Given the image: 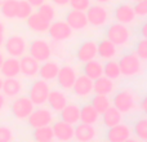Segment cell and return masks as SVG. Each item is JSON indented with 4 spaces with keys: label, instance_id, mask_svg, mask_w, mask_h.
I'll return each instance as SVG.
<instances>
[{
    "label": "cell",
    "instance_id": "816d5d0a",
    "mask_svg": "<svg viewBox=\"0 0 147 142\" xmlns=\"http://www.w3.org/2000/svg\"><path fill=\"white\" fill-rule=\"evenodd\" d=\"M132 1H136V3H137V1H140V0H132Z\"/></svg>",
    "mask_w": 147,
    "mask_h": 142
},
{
    "label": "cell",
    "instance_id": "7bdbcfd3",
    "mask_svg": "<svg viewBox=\"0 0 147 142\" xmlns=\"http://www.w3.org/2000/svg\"><path fill=\"white\" fill-rule=\"evenodd\" d=\"M69 1L70 0H52V3L57 7H66V5H69Z\"/></svg>",
    "mask_w": 147,
    "mask_h": 142
},
{
    "label": "cell",
    "instance_id": "484cf974",
    "mask_svg": "<svg viewBox=\"0 0 147 142\" xmlns=\"http://www.w3.org/2000/svg\"><path fill=\"white\" fill-rule=\"evenodd\" d=\"M115 91V81L107 76H99L98 79L93 80V92L98 94H106L110 96Z\"/></svg>",
    "mask_w": 147,
    "mask_h": 142
},
{
    "label": "cell",
    "instance_id": "681fc988",
    "mask_svg": "<svg viewBox=\"0 0 147 142\" xmlns=\"http://www.w3.org/2000/svg\"><path fill=\"white\" fill-rule=\"evenodd\" d=\"M3 61H4V56H3V53L0 52V67H1V65H3Z\"/></svg>",
    "mask_w": 147,
    "mask_h": 142
},
{
    "label": "cell",
    "instance_id": "ab89813d",
    "mask_svg": "<svg viewBox=\"0 0 147 142\" xmlns=\"http://www.w3.org/2000/svg\"><path fill=\"white\" fill-rule=\"evenodd\" d=\"M69 5L72 8V9L85 12V10L90 7V0H70Z\"/></svg>",
    "mask_w": 147,
    "mask_h": 142
},
{
    "label": "cell",
    "instance_id": "60d3db41",
    "mask_svg": "<svg viewBox=\"0 0 147 142\" xmlns=\"http://www.w3.org/2000/svg\"><path fill=\"white\" fill-rule=\"evenodd\" d=\"M133 8H134L136 16H138V17H146L147 16V0H140L136 3Z\"/></svg>",
    "mask_w": 147,
    "mask_h": 142
},
{
    "label": "cell",
    "instance_id": "603a6c76",
    "mask_svg": "<svg viewBox=\"0 0 147 142\" xmlns=\"http://www.w3.org/2000/svg\"><path fill=\"white\" fill-rule=\"evenodd\" d=\"M26 23H27V27L30 28V31L36 34H45L48 32L49 28V23L48 21H45L44 18H41L38 13H31L28 16V18L26 20Z\"/></svg>",
    "mask_w": 147,
    "mask_h": 142
},
{
    "label": "cell",
    "instance_id": "d6a6232c",
    "mask_svg": "<svg viewBox=\"0 0 147 142\" xmlns=\"http://www.w3.org/2000/svg\"><path fill=\"white\" fill-rule=\"evenodd\" d=\"M111 99H110L109 96L106 94H98L96 93V96L92 98V106L98 111V114H103L110 106H111Z\"/></svg>",
    "mask_w": 147,
    "mask_h": 142
},
{
    "label": "cell",
    "instance_id": "c3c4849f",
    "mask_svg": "<svg viewBox=\"0 0 147 142\" xmlns=\"http://www.w3.org/2000/svg\"><path fill=\"white\" fill-rule=\"evenodd\" d=\"M98 4H107V3H110L111 0H96Z\"/></svg>",
    "mask_w": 147,
    "mask_h": 142
},
{
    "label": "cell",
    "instance_id": "83f0119b",
    "mask_svg": "<svg viewBox=\"0 0 147 142\" xmlns=\"http://www.w3.org/2000/svg\"><path fill=\"white\" fill-rule=\"evenodd\" d=\"M101 115H102V122L107 128L114 127V125L120 124L123 122V114L112 105Z\"/></svg>",
    "mask_w": 147,
    "mask_h": 142
},
{
    "label": "cell",
    "instance_id": "9a60e30c",
    "mask_svg": "<svg viewBox=\"0 0 147 142\" xmlns=\"http://www.w3.org/2000/svg\"><path fill=\"white\" fill-rule=\"evenodd\" d=\"M65 21H66L70 27L75 31L84 30V28H86L89 25L85 12H83V10H76V9L70 10L66 14V20Z\"/></svg>",
    "mask_w": 147,
    "mask_h": 142
},
{
    "label": "cell",
    "instance_id": "8992f818",
    "mask_svg": "<svg viewBox=\"0 0 147 142\" xmlns=\"http://www.w3.org/2000/svg\"><path fill=\"white\" fill-rule=\"evenodd\" d=\"M4 48L8 56L16 57V58H21L23 54L27 52V41H26L25 36L18 35V34H13V35L8 36L4 40Z\"/></svg>",
    "mask_w": 147,
    "mask_h": 142
},
{
    "label": "cell",
    "instance_id": "e575fe53",
    "mask_svg": "<svg viewBox=\"0 0 147 142\" xmlns=\"http://www.w3.org/2000/svg\"><path fill=\"white\" fill-rule=\"evenodd\" d=\"M31 13H32V5H31L27 0H18L16 18H18V20H21V21H26Z\"/></svg>",
    "mask_w": 147,
    "mask_h": 142
},
{
    "label": "cell",
    "instance_id": "f1b7e54d",
    "mask_svg": "<svg viewBox=\"0 0 147 142\" xmlns=\"http://www.w3.org/2000/svg\"><path fill=\"white\" fill-rule=\"evenodd\" d=\"M83 72H84V75L90 78L92 80H96V79H98L99 76L103 75V65H102L99 61H97L96 58L92 60V61L84 62Z\"/></svg>",
    "mask_w": 147,
    "mask_h": 142
},
{
    "label": "cell",
    "instance_id": "7dc6e473",
    "mask_svg": "<svg viewBox=\"0 0 147 142\" xmlns=\"http://www.w3.org/2000/svg\"><path fill=\"white\" fill-rule=\"evenodd\" d=\"M141 110H142L143 112L147 115V96L145 97V98H142V101H141Z\"/></svg>",
    "mask_w": 147,
    "mask_h": 142
},
{
    "label": "cell",
    "instance_id": "1f68e13d",
    "mask_svg": "<svg viewBox=\"0 0 147 142\" xmlns=\"http://www.w3.org/2000/svg\"><path fill=\"white\" fill-rule=\"evenodd\" d=\"M32 138L38 142H51L54 140L53 129L51 125H44V127L34 128Z\"/></svg>",
    "mask_w": 147,
    "mask_h": 142
},
{
    "label": "cell",
    "instance_id": "ac0fdd59",
    "mask_svg": "<svg viewBox=\"0 0 147 142\" xmlns=\"http://www.w3.org/2000/svg\"><path fill=\"white\" fill-rule=\"evenodd\" d=\"M115 20L120 23H124V25H130V23L134 22L136 20V12L134 8L130 4H119L115 8Z\"/></svg>",
    "mask_w": 147,
    "mask_h": 142
},
{
    "label": "cell",
    "instance_id": "836d02e7",
    "mask_svg": "<svg viewBox=\"0 0 147 142\" xmlns=\"http://www.w3.org/2000/svg\"><path fill=\"white\" fill-rule=\"evenodd\" d=\"M103 75L107 76V78H110V79H112V80L119 79L120 76H121L119 62L114 61V60H109V61L103 65Z\"/></svg>",
    "mask_w": 147,
    "mask_h": 142
},
{
    "label": "cell",
    "instance_id": "3957f363",
    "mask_svg": "<svg viewBox=\"0 0 147 142\" xmlns=\"http://www.w3.org/2000/svg\"><path fill=\"white\" fill-rule=\"evenodd\" d=\"M119 67L120 72L124 76H137L143 72L142 60L136 53H128L120 57L119 60Z\"/></svg>",
    "mask_w": 147,
    "mask_h": 142
},
{
    "label": "cell",
    "instance_id": "4fadbf2b",
    "mask_svg": "<svg viewBox=\"0 0 147 142\" xmlns=\"http://www.w3.org/2000/svg\"><path fill=\"white\" fill-rule=\"evenodd\" d=\"M22 81L18 80L17 78H4L3 79V85H1V93L5 96V98H16L22 93Z\"/></svg>",
    "mask_w": 147,
    "mask_h": 142
},
{
    "label": "cell",
    "instance_id": "7a4b0ae2",
    "mask_svg": "<svg viewBox=\"0 0 147 142\" xmlns=\"http://www.w3.org/2000/svg\"><path fill=\"white\" fill-rule=\"evenodd\" d=\"M106 36H107V39H109L110 41H112L116 47H123L129 43L130 38H132V31H130V28L128 27L127 25L116 22L107 27Z\"/></svg>",
    "mask_w": 147,
    "mask_h": 142
},
{
    "label": "cell",
    "instance_id": "6da1fadb",
    "mask_svg": "<svg viewBox=\"0 0 147 142\" xmlns=\"http://www.w3.org/2000/svg\"><path fill=\"white\" fill-rule=\"evenodd\" d=\"M137 96L132 89H121L114 94V98L111 99L112 106H115L121 114H129L137 110L138 107Z\"/></svg>",
    "mask_w": 147,
    "mask_h": 142
},
{
    "label": "cell",
    "instance_id": "d590c367",
    "mask_svg": "<svg viewBox=\"0 0 147 142\" xmlns=\"http://www.w3.org/2000/svg\"><path fill=\"white\" fill-rule=\"evenodd\" d=\"M132 131L138 140L147 141V118L137 120V122L134 123V125H133Z\"/></svg>",
    "mask_w": 147,
    "mask_h": 142
},
{
    "label": "cell",
    "instance_id": "f546056e",
    "mask_svg": "<svg viewBox=\"0 0 147 142\" xmlns=\"http://www.w3.org/2000/svg\"><path fill=\"white\" fill-rule=\"evenodd\" d=\"M99 119V114L92 103H86L83 107H80V122L85 124L94 125Z\"/></svg>",
    "mask_w": 147,
    "mask_h": 142
},
{
    "label": "cell",
    "instance_id": "ba28073f",
    "mask_svg": "<svg viewBox=\"0 0 147 142\" xmlns=\"http://www.w3.org/2000/svg\"><path fill=\"white\" fill-rule=\"evenodd\" d=\"M85 14H86V18H88V23L90 26H93V27L105 26L109 22V18H110L109 10L103 7V4L90 5L85 10Z\"/></svg>",
    "mask_w": 147,
    "mask_h": 142
},
{
    "label": "cell",
    "instance_id": "30bf717a",
    "mask_svg": "<svg viewBox=\"0 0 147 142\" xmlns=\"http://www.w3.org/2000/svg\"><path fill=\"white\" fill-rule=\"evenodd\" d=\"M26 120H27L28 125L34 129V128L44 127V125H51L53 123V114H52L51 109L39 107V109H34V111Z\"/></svg>",
    "mask_w": 147,
    "mask_h": 142
},
{
    "label": "cell",
    "instance_id": "f5cc1de1",
    "mask_svg": "<svg viewBox=\"0 0 147 142\" xmlns=\"http://www.w3.org/2000/svg\"><path fill=\"white\" fill-rule=\"evenodd\" d=\"M0 1H1V0H0Z\"/></svg>",
    "mask_w": 147,
    "mask_h": 142
},
{
    "label": "cell",
    "instance_id": "ffe728a7",
    "mask_svg": "<svg viewBox=\"0 0 147 142\" xmlns=\"http://www.w3.org/2000/svg\"><path fill=\"white\" fill-rule=\"evenodd\" d=\"M47 102H48L51 110H53V111H56V112L57 111L59 112L67 103H69V102H67L66 93H65L63 91H61V89H53V91L51 89Z\"/></svg>",
    "mask_w": 147,
    "mask_h": 142
},
{
    "label": "cell",
    "instance_id": "ee69618b",
    "mask_svg": "<svg viewBox=\"0 0 147 142\" xmlns=\"http://www.w3.org/2000/svg\"><path fill=\"white\" fill-rule=\"evenodd\" d=\"M27 1L32 5V8H38V7H40L41 4H44L47 0H27Z\"/></svg>",
    "mask_w": 147,
    "mask_h": 142
},
{
    "label": "cell",
    "instance_id": "d6986e66",
    "mask_svg": "<svg viewBox=\"0 0 147 142\" xmlns=\"http://www.w3.org/2000/svg\"><path fill=\"white\" fill-rule=\"evenodd\" d=\"M52 129H53V135L54 138H57L58 141H70L74 138V129L72 124L63 122V120H58V122H54L52 125Z\"/></svg>",
    "mask_w": 147,
    "mask_h": 142
},
{
    "label": "cell",
    "instance_id": "5bb4252c",
    "mask_svg": "<svg viewBox=\"0 0 147 142\" xmlns=\"http://www.w3.org/2000/svg\"><path fill=\"white\" fill-rule=\"evenodd\" d=\"M72 91L76 96L81 97V98L89 97L93 93V80L83 74V75L76 78L75 83L72 85Z\"/></svg>",
    "mask_w": 147,
    "mask_h": 142
},
{
    "label": "cell",
    "instance_id": "e0dca14e",
    "mask_svg": "<svg viewBox=\"0 0 147 142\" xmlns=\"http://www.w3.org/2000/svg\"><path fill=\"white\" fill-rule=\"evenodd\" d=\"M76 57L80 62H88L97 58V43L93 40H85L76 51Z\"/></svg>",
    "mask_w": 147,
    "mask_h": 142
},
{
    "label": "cell",
    "instance_id": "277c9868",
    "mask_svg": "<svg viewBox=\"0 0 147 142\" xmlns=\"http://www.w3.org/2000/svg\"><path fill=\"white\" fill-rule=\"evenodd\" d=\"M35 109V105L32 103L28 96H18L16 98H13L12 103H10V112L12 115L16 118L17 120H26L30 114L34 111Z\"/></svg>",
    "mask_w": 147,
    "mask_h": 142
},
{
    "label": "cell",
    "instance_id": "f6af8a7d",
    "mask_svg": "<svg viewBox=\"0 0 147 142\" xmlns=\"http://www.w3.org/2000/svg\"><path fill=\"white\" fill-rule=\"evenodd\" d=\"M5 105H7V98H5V96L1 93V92H0V112L4 110Z\"/></svg>",
    "mask_w": 147,
    "mask_h": 142
},
{
    "label": "cell",
    "instance_id": "9c48e42d",
    "mask_svg": "<svg viewBox=\"0 0 147 142\" xmlns=\"http://www.w3.org/2000/svg\"><path fill=\"white\" fill-rule=\"evenodd\" d=\"M48 35L51 36L53 41L59 43V41H65L71 38L72 28L70 27L66 21H52L49 23Z\"/></svg>",
    "mask_w": 147,
    "mask_h": 142
},
{
    "label": "cell",
    "instance_id": "b9f144b4",
    "mask_svg": "<svg viewBox=\"0 0 147 142\" xmlns=\"http://www.w3.org/2000/svg\"><path fill=\"white\" fill-rule=\"evenodd\" d=\"M4 40H5V28H4V25L0 22V48L4 44Z\"/></svg>",
    "mask_w": 147,
    "mask_h": 142
},
{
    "label": "cell",
    "instance_id": "5b68a950",
    "mask_svg": "<svg viewBox=\"0 0 147 142\" xmlns=\"http://www.w3.org/2000/svg\"><path fill=\"white\" fill-rule=\"evenodd\" d=\"M49 92H51V87H49L48 81L39 79V80L32 81V84L28 88L27 96L35 106H43L44 103H47Z\"/></svg>",
    "mask_w": 147,
    "mask_h": 142
},
{
    "label": "cell",
    "instance_id": "8fae6325",
    "mask_svg": "<svg viewBox=\"0 0 147 142\" xmlns=\"http://www.w3.org/2000/svg\"><path fill=\"white\" fill-rule=\"evenodd\" d=\"M132 135H133L132 128L127 124L120 123V124H116L114 127L109 128L106 137L111 142H125L132 138Z\"/></svg>",
    "mask_w": 147,
    "mask_h": 142
},
{
    "label": "cell",
    "instance_id": "7c38bea8",
    "mask_svg": "<svg viewBox=\"0 0 147 142\" xmlns=\"http://www.w3.org/2000/svg\"><path fill=\"white\" fill-rule=\"evenodd\" d=\"M76 78H78V74L74 67L71 66H62L59 67V71L57 74V83H58L59 88L63 89V91H70L72 89V85L75 83Z\"/></svg>",
    "mask_w": 147,
    "mask_h": 142
},
{
    "label": "cell",
    "instance_id": "44dd1931",
    "mask_svg": "<svg viewBox=\"0 0 147 142\" xmlns=\"http://www.w3.org/2000/svg\"><path fill=\"white\" fill-rule=\"evenodd\" d=\"M0 74L4 78H17L21 74L20 60L10 56L8 58H4L1 67H0Z\"/></svg>",
    "mask_w": 147,
    "mask_h": 142
},
{
    "label": "cell",
    "instance_id": "cb8c5ba5",
    "mask_svg": "<svg viewBox=\"0 0 147 142\" xmlns=\"http://www.w3.org/2000/svg\"><path fill=\"white\" fill-rule=\"evenodd\" d=\"M96 135H97L96 128L90 124H85V123H80L74 129V138L80 142H88L94 140Z\"/></svg>",
    "mask_w": 147,
    "mask_h": 142
},
{
    "label": "cell",
    "instance_id": "d4e9b609",
    "mask_svg": "<svg viewBox=\"0 0 147 142\" xmlns=\"http://www.w3.org/2000/svg\"><path fill=\"white\" fill-rule=\"evenodd\" d=\"M116 54H117V47L112 41H110L107 38L97 44V56H99L102 60L109 61V60L115 58Z\"/></svg>",
    "mask_w": 147,
    "mask_h": 142
},
{
    "label": "cell",
    "instance_id": "2e32d148",
    "mask_svg": "<svg viewBox=\"0 0 147 142\" xmlns=\"http://www.w3.org/2000/svg\"><path fill=\"white\" fill-rule=\"evenodd\" d=\"M39 66H40V62H38L30 54H23L20 60L21 74L23 76H26V78H30V79L36 78V75L39 72Z\"/></svg>",
    "mask_w": 147,
    "mask_h": 142
},
{
    "label": "cell",
    "instance_id": "7402d4cb",
    "mask_svg": "<svg viewBox=\"0 0 147 142\" xmlns=\"http://www.w3.org/2000/svg\"><path fill=\"white\" fill-rule=\"evenodd\" d=\"M59 71V65L54 61H44L41 62V65L39 66V72L38 75L40 76V79L45 81H52L56 80L57 74Z\"/></svg>",
    "mask_w": 147,
    "mask_h": 142
},
{
    "label": "cell",
    "instance_id": "8d00e7d4",
    "mask_svg": "<svg viewBox=\"0 0 147 142\" xmlns=\"http://www.w3.org/2000/svg\"><path fill=\"white\" fill-rule=\"evenodd\" d=\"M38 13L41 18H44L48 22H52L54 21V17H56V9L53 8V5L48 4V3H44L40 7H38Z\"/></svg>",
    "mask_w": 147,
    "mask_h": 142
},
{
    "label": "cell",
    "instance_id": "f35d334b",
    "mask_svg": "<svg viewBox=\"0 0 147 142\" xmlns=\"http://www.w3.org/2000/svg\"><path fill=\"white\" fill-rule=\"evenodd\" d=\"M136 54L140 57L142 61L147 62V39L143 38L142 40H140L136 47Z\"/></svg>",
    "mask_w": 147,
    "mask_h": 142
},
{
    "label": "cell",
    "instance_id": "4dcf8cb0",
    "mask_svg": "<svg viewBox=\"0 0 147 142\" xmlns=\"http://www.w3.org/2000/svg\"><path fill=\"white\" fill-rule=\"evenodd\" d=\"M18 0H1L0 1V13L7 20H14L17 14Z\"/></svg>",
    "mask_w": 147,
    "mask_h": 142
},
{
    "label": "cell",
    "instance_id": "74e56055",
    "mask_svg": "<svg viewBox=\"0 0 147 142\" xmlns=\"http://www.w3.org/2000/svg\"><path fill=\"white\" fill-rule=\"evenodd\" d=\"M14 140V132L8 125H0V142H10Z\"/></svg>",
    "mask_w": 147,
    "mask_h": 142
},
{
    "label": "cell",
    "instance_id": "bcb514c9",
    "mask_svg": "<svg viewBox=\"0 0 147 142\" xmlns=\"http://www.w3.org/2000/svg\"><path fill=\"white\" fill-rule=\"evenodd\" d=\"M140 32H141V35H142V38L147 39V21L145 23H142V26H141V28H140Z\"/></svg>",
    "mask_w": 147,
    "mask_h": 142
},
{
    "label": "cell",
    "instance_id": "f907efd6",
    "mask_svg": "<svg viewBox=\"0 0 147 142\" xmlns=\"http://www.w3.org/2000/svg\"><path fill=\"white\" fill-rule=\"evenodd\" d=\"M1 85H3V79L0 78V91H1Z\"/></svg>",
    "mask_w": 147,
    "mask_h": 142
},
{
    "label": "cell",
    "instance_id": "52a82bcc",
    "mask_svg": "<svg viewBox=\"0 0 147 142\" xmlns=\"http://www.w3.org/2000/svg\"><path fill=\"white\" fill-rule=\"evenodd\" d=\"M27 52L38 62L48 61L52 56V47L44 39H34L27 47Z\"/></svg>",
    "mask_w": 147,
    "mask_h": 142
},
{
    "label": "cell",
    "instance_id": "4316f807",
    "mask_svg": "<svg viewBox=\"0 0 147 142\" xmlns=\"http://www.w3.org/2000/svg\"><path fill=\"white\" fill-rule=\"evenodd\" d=\"M59 115H61V120L74 125L80 122V107L76 103H67L59 111Z\"/></svg>",
    "mask_w": 147,
    "mask_h": 142
}]
</instances>
